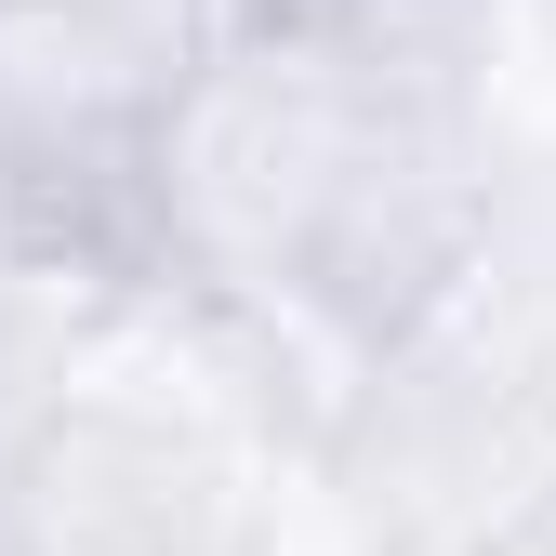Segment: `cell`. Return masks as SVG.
Segmentation results:
<instances>
[{"label": "cell", "mask_w": 556, "mask_h": 556, "mask_svg": "<svg viewBox=\"0 0 556 556\" xmlns=\"http://www.w3.org/2000/svg\"><path fill=\"white\" fill-rule=\"evenodd\" d=\"M0 556H239V491L186 425L66 384L0 464Z\"/></svg>", "instance_id": "1"}, {"label": "cell", "mask_w": 556, "mask_h": 556, "mask_svg": "<svg viewBox=\"0 0 556 556\" xmlns=\"http://www.w3.org/2000/svg\"><path fill=\"white\" fill-rule=\"evenodd\" d=\"M66 397V344L27 318V265H0V464L27 451V425Z\"/></svg>", "instance_id": "2"}]
</instances>
